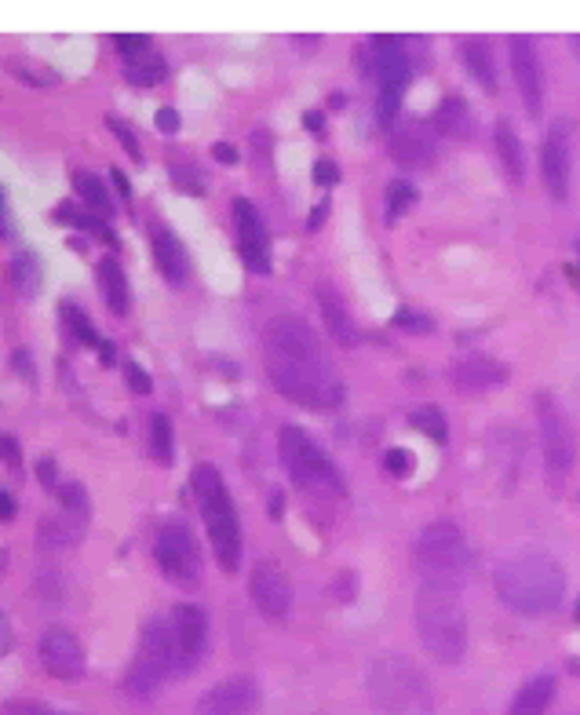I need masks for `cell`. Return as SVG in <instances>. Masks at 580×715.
Returning a JSON list of instances; mask_svg holds the SVG:
<instances>
[{
    "instance_id": "cell-1",
    "label": "cell",
    "mask_w": 580,
    "mask_h": 715,
    "mask_svg": "<svg viewBox=\"0 0 580 715\" xmlns=\"http://www.w3.org/2000/svg\"><path fill=\"white\" fill-rule=\"evenodd\" d=\"M263 362L270 384L303 409L329 413L343 405V380L322 347L318 332L303 318L281 314L263 325Z\"/></svg>"
},
{
    "instance_id": "cell-2",
    "label": "cell",
    "mask_w": 580,
    "mask_h": 715,
    "mask_svg": "<svg viewBox=\"0 0 580 715\" xmlns=\"http://www.w3.org/2000/svg\"><path fill=\"white\" fill-rule=\"evenodd\" d=\"M493 588H497L500 602L518 617H544V613L562 606L566 570L548 551H515V555L497 562Z\"/></svg>"
},
{
    "instance_id": "cell-3",
    "label": "cell",
    "mask_w": 580,
    "mask_h": 715,
    "mask_svg": "<svg viewBox=\"0 0 580 715\" xmlns=\"http://www.w3.org/2000/svg\"><path fill=\"white\" fill-rule=\"evenodd\" d=\"M416 632L438 664H456L467 653V613L460 584L424 581L416 588Z\"/></svg>"
},
{
    "instance_id": "cell-4",
    "label": "cell",
    "mask_w": 580,
    "mask_h": 715,
    "mask_svg": "<svg viewBox=\"0 0 580 715\" xmlns=\"http://www.w3.org/2000/svg\"><path fill=\"white\" fill-rule=\"evenodd\" d=\"M190 486H194V500L197 511L205 519L208 540H212V551H216V562L223 573H238L241 566V519L238 508L227 493V482L219 475V467L212 464H197L194 475H190Z\"/></svg>"
},
{
    "instance_id": "cell-5",
    "label": "cell",
    "mask_w": 580,
    "mask_h": 715,
    "mask_svg": "<svg viewBox=\"0 0 580 715\" xmlns=\"http://www.w3.org/2000/svg\"><path fill=\"white\" fill-rule=\"evenodd\" d=\"M416 570L424 573V581H446L460 584L464 573L471 570V548H467L464 529L449 519L427 522L416 537L413 548Z\"/></svg>"
},
{
    "instance_id": "cell-6",
    "label": "cell",
    "mask_w": 580,
    "mask_h": 715,
    "mask_svg": "<svg viewBox=\"0 0 580 715\" xmlns=\"http://www.w3.org/2000/svg\"><path fill=\"white\" fill-rule=\"evenodd\" d=\"M278 453H281V464H285V471L292 475L296 486L311 489V493H322V497H343V493H347V489H343V475L336 471V464L322 453V446H318L307 431H300V427H292V424L281 427Z\"/></svg>"
},
{
    "instance_id": "cell-7",
    "label": "cell",
    "mask_w": 580,
    "mask_h": 715,
    "mask_svg": "<svg viewBox=\"0 0 580 715\" xmlns=\"http://www.w3.org/2000/svg\"><path fill=\"white\" fill-rule=\"evenodd\" d=\"M537 424H540V449H544V475L551 489H562L577 464V435L562 402L555 394H537Z\"/></svg>"
},
{
    "instance_id": "cell-8",
    "label": "cell",
    "mask_w": 580,
    "mask_h": 715,
    "mask_svg": "<svg viewBox=\"0 0 580 715\" xmlns=\"http://www.w3.org/2000/svg\"><path fill=\"white\" fill-rule=\"evenodd\" d=\"M369 694L373 705L384 708L387 715H413L416 708L427 705L424 675L402 657H376L369 668Z\"/></svg>"
},
{
    "instance_id": "cell-9",
    "label": "cell",
    "mask_w": 580,
    "mask_h": 715,
    "mask_svg": "<svg viewBox=\"0 0 580 715\" xmlns=\"http://www.w3.org/2000/svg\"><path fill=\"white\" fill-rule=\"evenodd\" d=\"M172 672V639H168V617H154L143 624L139 635V650L125 675V690L135 701H150L157 694V686L165 683Z\"/></svg>"
},
{
    "instance_id": "cell-10",
    "label": "cell",
    "mask_w": 580,
    "mask_h": 715,
    "mask_svg": "<svg viewBox=\"0 0 580 715\" xmlns=\"http://www.w3.org/2000/svg\"><path fill=\"white\" fill-rule=\"evenodd\" d=\"M369 59H373L376 77V121L384 128L394 125V117L402 110V95L409 88V55H405L398 37H373L369 41Z\"/></svg>"
},
{
    "instance_id": "cell-11",
    "label": "cell",
    "mask_w": 580,
    "mask_h": 715,
    "mask_svg": "<svg viewBox=\"0 0 580 715\" xmlns=\"http://www.w3.org/2000/svg\"><path fill=\"white\" fill-rule=\"evenodd\" d=\"M154 559L157 566H161V573H165L176 588L194 591L197 584H201V544H197V537L190 533L187 522H168V526L157 533Z\"/></svg>"
},
{
    "instance_id": "cell-12",
    "label": "cell",
    "mask_w": 580,
    "mask_h": 715,
    "mask_svg": "<svg viewBox=\"0 0 580 715\" xmlns=\"http://www.w3.org/2000/svg\"><path fill=\"white\" fill-rule=\"evenodd\" d=\"M168 639H172V672L190 675L208 650V617L190 602L168 613Z\"/></svg>"
},
{
    "instance_id": "cell-13",
    "label": "cell",
    "mask_w": 580,
    "mask_h": 715,
    "mask_svg": "<svg viewBox=\"0 0 580 715\" xmlns=\"http://www.w3.org/2000/svg\"><path fill=\"white\" fill-rule=\"evenodd\" d=\"M230 216H234V230H238V249L241 260L252 274H270V230L259 216V208L252 205L249 197H234L230 205Z\"/></svg>"
},
{
    "instance_id": "cell-14",
    "label": "cell",
    "mask_w": 580,
    "mask_h": 715,
    "mask_svg": "<svg viewBox=\"0 0 580 715\" xmlns=\"http://www.w3.org/2000/svg\"><path fill=\"white\" fill-rule=\"evenodd\" d=\"M570 161H573V125L570 121H555L544 132V143H540V172H544L548 194L555 201L570 197Z\"/></svg>"
},
{
    "instance_id": "cell-15",
    "label": "cell",
    "mask_w": 580,
    "mask_h": 715,
    "mask_svg": "<svg viewBox=\"0 0 580 715\" xmlns=\"http://www.w3.org/2000/svg\"><path fill=\"white\" fill-rule=\"evenodd\" d=\"M249 591H252L256 610L263 613L267 621H285V617L292 613V584L278 562L259 559L256 566H252Z\"/></svg>"
},
{
    "instance_id": "cell-16",
    "label": "cell",
    "mask_w": 580,
    "mask_h": 715,
    "mask_svg": "<svg viewBox=\"0 0 580 715\" xmlns=\"http://www.w3.org/2000/svg\"><path fill=\"white\" fill-rule=\"evenodd\" d=\"M37 657H41V668L59 683H73L84 675V646L81 639L70 632V628H48L41 635V646H37Z\"/></svg>"
},
{
    "instance_id": "cell-17",
    "label": "cell",
    "mask_w": 580,
    "mask_h": 715,
    "mask_svg": "<svg viewBox=\"0 0 580 715\" xmlns=\"http://www.w3.org/2000/svg\"><path fill=\"white\" fill-rule=\"evenodd\" d=\"M511 73H515L518 95L526 103L529 117L544 114V66L533 37H511Z\"/></svg>"
},
{
    "instance_id": "cell-18",
    "label": "cell",
    "mask_w": 580,
    "mask_h": 715,
    "mask_svg": "<svg viewBox=\"0 0 580 715\" xmlns=\"http://www.w3.org/2000/svg\"><path fill=\"white\" fill-rule=\"evenodd\" d=\"M449 380L460 394H486L508 380V365L486 354H467L460 362L449 365Z\"/></svg>"
},
{
    "instance_id": "cell-19",
    "label": "cell",
    "mask_w": 580,
    "mask_h": 715,
    "mask_svg": "<svg viewBox=\"0 0 580 715\" xmlns=\"http://www.w3.org/2000/svg\"><path fill=\"white\" fill-rule=\"evenodd\" d=\"M252 708H256V683L245 675L223 679L197 701V715H252Z\"/></svg>"
},
{
    "instance_id": "cell-20",
    "label": "cell",
    "mask_w": 580,
    "mask_h": 715,
    "mask_svg": "<svg viewBox=\"0 0 580 715\" xmlns=\"http://www.w3.org/2000/svg\"><path fill=\"white\" fill-rule=\"evenodd\" d=\"M314 296H318V307H322V322L325 329H329V336L340 347H354L358 343V322H354L351 307H347V300H343V292L332 285V281H322L318 289H314Z\"/></svg>"
},
{
    "instance_id": "cell-21",
    "label": "cell",
    "mask_w": 580,
    "mask_h": 715,
    "mask_svg": "<svg viewBox=\"0 0 580 715\" xmlns=\"http://www.w3.org/2000/svg\"><path fill=\"white\" fill-rule=\"evenodd\" d=\"M150 245H154V260H157V267H161V274H165L172 285H183V281L190 278V256H187V249H183V241H179L168 227L154 223V230H150Z\"/></svg>"
},
{
    "instance_id": "cell-22",
    "label": "cell",
    "mask_w": 580,
    "mask_h": 715,
    "mask_svg": "<svg viewBox=\"0 0 580 715\" xmlns=\"http://www.w3.org/2000/svg\"><path fill=\"white\" fill-rule=\"evenodd\" d=\"M391 157L405 168H431L435 161V139L424 128H402L391 135Z\"/></svg>"
},
{
    "instance_id": "cell-23",
    "label": "cell",
    "mask_w": 580,
    "mask_h": 715,
    "mask_svg": "<svg viewBox=\"0 0 580 715\" xmlns=\"http://www.w3.org/2000/svg\"><path fill=\"white\" fill-rule=\"evenodd\" d=\"M95 274H99V292H103L106 307H110L117 318H125V314L132 311V289H128L125 267H121L114 256H103L99 267H95Z\"/></svg>"
},
{
    "instance_id": "cell-24",
    "label": "cell",
    "mask_w": 580,
    "mask_h": 715,
    "mask_svg": "<svg viewBox=\"0 0 580 715\" xmlns=\"http://www.w3.org/2000/svg\"><path fill=\"white\" fill-rule=\"evenodd\" d=\"M460 59H464V66L471 70V77H475L486 92H497L500 88L497 59H493V48H489L486 37H464V41H460Z\"/></svg>"
},
{
    "instance_id": "cell-25",
    "label": "cell",
    "mask_w": 580,
    "mask_h": 715,
    "mask_svg": "<svg viewBox=\"0 0 580 715\" xmlns=\"http://www.w3.org/2000/svg\"><path fill=\"white\" fill-rule=\"evenodd\" d=\"M493 146H497L500 165H504L511 183H522L526 179V150H522V139H518L515 125H511L508 117H500L497 128H493Z\"/></svg>"
},
{
    "instance_id": "cell-26",
    "label": "cell",
    "mask_w": 580,
    "mask_h": 715,
    "mask_svg": "<svg viewBox=\"0 0 580 715\" xmlns=\"http://www.w3.org/2000/svg\"><path fill=\"white\" fill-rule=\"evenodd\" d=\"M125 77L135 88H157L168 77V63L157 48H146V52H135L125 59Z\"/></svg>"
},
{
    "instance_id": "cell-27",
    "label": "cell",
    "mask_w": 580,
    "mask_h": 715,
    "mask_svg": "<svg viewBox=\"0 0 580 715\" xmlns=\"http://www.w3.org/2000/svg\"><path fill=\"white\" fill-rule=\"evenodd\" d=\"M551 701H555V679L551 675H537V679H529L515 694L511 715H544Z\"/></svg>"
},
{
    "instance_id": "cell-28",
    "label": "cell",
    "mask_w": 580,
    "mask_h": 715,
    "mask_svg": "<svg viewBox=\"0 0 580 715\" xmlns=\"http://www.w3.org/2000/svg\"><path fill=\"white\" fill-rule=\"evenodd\" d=\"M435 128L442 135H449V139H467V135L475 132V117H471L464 99L449 95L446 103L435 110Z\"/></svg>"
},
{
    "instance_id": "cell-29",
    "label": "cell",
    "mask_w": 580,
    "mask_h": 715,
    "mask_svg": "<svg viewBox=\"0 0 580 715\" xmlns=\"http://www.w3.org/2000/svg\"><path fill=\"white\" fill-rule=\"evenodd\" d=\"M84 533V522L73 519V515H48L37 529V540H41V548H70L77 544Z\"/></svg>"
},
{
    "instance_id": "cell-30",
    "label": "cell",
    "mask_w": 580,
    "mask_h": 715,
    "mask_svg": "<svg viewBox=\"0 0 580 715\" xmlns=\"http://www.w3.org/2000/svg\"><path fill=\"white\" fill-rule=\"evenodd\" d=\"M52 216L63 219V223H70V227H77V230H88V234H95V238H103L106 245H114V230L106 227V219L95 216L92 208H81V205H73V201H63V205L52 208Z\"/></svg>"
},
{
    "instance_id": "cell-31",
    "label": "cell",
    "mask_w": 580,
    "mask_h": 715,
    "mask_svg": "<svg viewBox=\"0 0 580 715\" xmlns=\"http://www.w3.org/2000/svg\"><path fill=\"white\" fill-rule=\"evenodd\" d=\"M4 70H8L15 81L30 84V88H52V84H59V73H55L52 66H44L41 59H30V55H11L8 63H4Z\"/></svg>"
},
{
    "instance_id": "cell-32",
    "label": "cell",
    "mask_w": 580,
    "mask_h": 715,
    "mask_svg": "<svg viewBox=\"0 0 580 715\" xmlns=\"http://www.w3.org/2000/svg\"><path fill=\"white\" fill-rule=\"evenodd\" d=\"M73 194L81 197L84 205L92 208L95 216H110L114 212V197L106 194L103 179L95 176V172H73Z\"/></svg>"
},
{
    "instance_id": "cell-33",
    "label": "cell",
    "mask_w": 580,
    "mask_h": 715,
    "mask_svg": "<svg viewBox=\"0 0 580 715\" xmlns=\"http://www.w3.org/2000/svg\"><path fill=\"white\" fill-rule=\"evenodd\" d=\"M59 318H63V329L70 332L73 343H81V347H92V351H99L103 347V340H99V332H95L92 318H88V311H81L77 303H63L59 307Z\"/></svg>"
},
{
    "instance_id": "cell-34",
    "label": "cell",
    "mask_w": 580,
    "mask_h": 715,
    "mask_svg": "<svg viewBox=\"0 0 580 715\" xmlns=\"http://www.w3.org/2000/svg\"><path fill=\"white\" fill-rule=\"evenodd\" d=\"M11 285H15V292L19 296H37L44 285V267L41 260L33 256V252H22V256H15V263H11Z\"/></svg>"
},
{
    "instance_id": "cell-35",
    "label": "cell",
    "mask_w": 580,
    "mask_h": 715,
    "mask_svg": "<svg viewBox=\"0 0 580 715\" xmlns=\"http://www.w3.org/2000/svg\"><path fill=\"white\" fill-rule=\"evenodd\" d=\"M409 424L420 431V435H427L431 442H446L449 438V427H446V413L438 409V405H416L413 413H409Z\"/></svg>"
},
{
    "instance_id": "cell-36",
    "label": "cell",
    "mask_w": 580,
    "mask_h": 715,
    "mask_svg": "<svg viewBox=\"0 0 580 715\" xmlns=\"http://www.w3.org/2000/svg\"><path fill=\"white\" fill-rule=\"evenodd\" d=\"M150 453L161 467L172 464V456H176V442H172V420L165 413H154L150 416Z\"/></svg>"
},
{
    "instance_id": "cell-37",
    "label": "cell",
    "mask_w": 580,
    "mask_h": 715,
    "mask_svg": "<svg viewBox=\"0 0 580 715\" xmlns=\"http://www.w3.org/2000/svg\"><path fill=\"white\" fill-rule=\"evenodd\" d=\"M413 205H416L413 183H405V179H394V183H387V194H384L387 223H398V219H402Z\"/></svg>"
},
{
    "instance_id": "cell-38",
    "label": "cell",
    "mask_w": 580,
    "mask_h": 715,
    "mask_svg": "<svg viewBox=\"0 0 580 715\" xmlns=\"http://www.w3.org/2000/svg\"><path fill=\"white\" fill-rule=\"evenodd\" d=\"M168 176L176 183L183 194H205V176L197 172L194 161H183V157H172V165H168Z\"/></svg>"
},
{
    "instance_id": "cell-39",
    "label": "cell",
    "mask_w": 580,
    "mask_h": 715,
    "mask_svg": "<svg viewBox=\"0 0 580 715\" xmlns=\"http://www.w3.org/2000/svg\"><path fill=\"white\" fill-rule=\"evenodd\" d=\"M59 500H63L66 515H73V519H81V522L92 519V500H88L81 482H63V486H59Z\"/></svg>"
},
{
    "instance_id": "cell-40",
    "label": "cell",
    "mask_w": 580,
    "mask_h": 715,
    "mask_svg": "<svg viewBox=\"0 0 580 715\" xmlns=\"http://www.w3.org/2000/svg\"><path fill=\"white\" fill-rule=\"evenodd\" d=\"M106 128L117 135V143L125 146V154L132 157V161H143V146H139V139H135V132H132V125H128V121H121L117 114H110V117H106Z\"/></svg>"
},
{
    "instance_id": "cell-41",
    "label": "cell",
    "mask_w": 580,
    "mask_h": 715,
    "mask_svg": "<svg viewBox=\"0 0 580 715\" xmlns=\"http://www.w3.org/2000/svg\"><path fill=\"white\" fill-rule=\"evenodd\" d=\"M0 715H70V712H55L44 701H30V697H11L0 705Z\"/></svg>"
},
{
    "instance_id": "cell-42",
    "label": "cell",
    "mask_w": 580,
    "mask_h": 715,
    "mask_svg": "<svg viewBox=\"0 0 580 715\" xmlns=\"http://www.w3.org/2000/svg\"><path fill=\"white\" fill-rule=\"evenodd\" d=\"M413 467H416V460H413V453H409V449H387L384 453V471L391 478H409L413 475Z\"/></svg>"
},
{
    "instance_id": "cell-43",
    "label": "cell",
    "mask_w": 580,
    "mask_h": 715,
    "mask_svg": "<svg viewBox=\"0 0 580 715\" xmlns=\"http://www.w3.org/2000/svg\"><path fill=\"white\" fill-rule=\"evenodd\" d=\"M114 48L121 59H128V55H135V52H146V48H150V37H143V33H117Z\"/></svg>"
},
{
    "instance_id": "cell-44",
    "label": "cell",
    "mask_w": 580,
    "mask_h": 715,
    "mask_svg": "<svg viewBox=\"0 0 580 715\" xmlns=\"http://www.w3.org/2000/svg\"><path fill=\"white\" fill-rule=\"evenodd\" d=\"M394 325H398V329H409V332H431V329H435V325H431V318L409 311V307H402V311L394 314Z\"/></svg>"
},
{
    "instance_id": "cell-45",
    "label": "cell",
    "mask_w": 580,
    "mask_h": 715,
    "mask_svg": "<svg viewBox=\"0 0 580 715\" xmlns=\"http://www.w3.org/2000/svg\"><path fill=\"white\" fill-rule=\"evenodd\" d=\"M121 373H125L128 387H132L135 394H150V391H154V384H150V376H146L143 369H139V365H135V362H125V369H121Z\"/></svg>"
},
{
    "instance_id": "cell-46",
    "label": "cell",
    "mask_w": 580,
    "mask_h": 715,
    "mask_svg": "<svg viewBox=\"0 0 580 715\" xmlns=\"http://www.w3.org/2000/svg\"><path fill=\"white\" fill-rule=\"evenodd\" d=\"M154 125H157V132L176 135V132H179V125H183V117H179L176 106H161V110H157V117H154Z\"/></svg>"
},
{
    "instance_id": "cell-47",
    "label": "cell",
    "mask_w": 580,
    "mask_h": 715,
    "mask_svg": "<svg viewBox=\"0 0 580 715\" xmlns=\"http://www.w3.org/2000/svg\"><path fill=\"white\" fill-rule=\"evenodd\" d=\"M354 591H358V577H354V570H343L340 577H336V584H332V595L340 602H351Z\"/></svg>"
},
{
    "instance_id": "cell-48",
    "label": "cell",
    "mask_w": 580,
    "mask_h": 715,
    "mask_svg": "<svg viewBox=\"0 0 580 715\" xmlns=\"http://www.w3.org/2000/svg\"><path fill=\"white\" fill-rule=\"evenodd\" d=\"M37 478H41V486L48 489V493H59V475H55L52 456H41V460H37Z\"/></svg>"
},
{
    "instance_id": "cell-49",
    "label": "cell",
    "mask_w": 580,
    "mask_h": 715,
    "mask_svg": "<svg viewBox=\"0 0 580 715\" xmlns=\"http://www.w3.org/2000/svg\"><path fill=\"white\" fill-rule=\"evenodd\" d=\"M336 179H340L336 161H318V165H314V183H318V187H336Z\"/></svg>"
},
{
    "instance_id": "cell-50",
    "label": "cell",
    "mask_w": 580,
    "mask_h": 715,
    "mask_svg": "<svg viewBox=\"0 0 580 715\" xmlns=\"http://www.w3.org/2000/svg\"><path fill=\"white\" fill-rule=\"evenodd\" d=\"M0 460L8 467H22V449L11 435H0Z\"/></svg>"
},
{
    "instance_id": "cell-51",
    "label": "cell",
    "mask_w": 580,
    "mask_h": 715,
    "mask_svg": "<svg viewBox=\"0 0 580 715\" xmlns=\"http://www.w3.org/2000/svg\"><path fill=\"white\" fill-rule=\"evenodd\" d=\"M11 365H15V373H19V380H33V358L26 351H15L11 354Z\"/></svg>"
},
{
    "instance_id": "cell-52",
    "label": "cell",
    "mask_w": 580,
    "mask_h": 715,
    "mask_svg": "<svg viewBox=\"0 0 580 715\" xmlns=\"http://www.w3.org/2000/svg\"><path fill=\"white\" fill-rule=\"evenodd\" d=\"M110 179H114V190H117V197L125 201V205H132V183H128V176L121 172V168H114L110 172Z\"/></svg>"
},
{
    "instance_id": "cell-53",
    "label": "cell",
    "mask_w": 580,
    "mask_h": 715,
    "mask_svg": "<svg viewBox=\"0 0 580 715\" xmlns=\"http://www.w3.org/2000/svg\"><path fill=\"white\" fill-rule=\"evenodd\" d=\"M212 157H216L219 165H234V161H238V150L230 143H212Z\"/></svg>"
},
{
    "instance_id": "cell-54",
    "label": "cell",
    "mask_w": 580,
    "mask_h": 715,
    "mask_svg": "<svg viewBox=\"0 0 580 715\" xmlns=\"http://www.w3.org/2000/svg\"><path fill=\"white\" fill-rule=\"evenodd\" d=\"M15 511H19V504H15V497L0 489V522H11V519H15Z\"/></svg>"
},
{
    "instance_id": "cell-55",
    "label": "cell",
    "mask_w": 580,
    "mask_h": 715,
    "mask_svg": "<svg viewBox=\"0 0 580 715\" xmlns=\"http://www.w3.org/2000/svg\"><path fill=\"white\" fill-rule=\"evenodd\" d=\"M11 650V624H8V617L0 613V657Z\"/></svg>"
},
{
    "instance_id": "cell-56",
    "label": "cell",
    "mask_w": 580,
    "mask_h": 715,
    "mask_svg": "<svg viewBox=\"0 0 580 715\" xmlns=\"http://www.w3.org/2000/svg\"><path fill=\"white\" fill-rule=\"evenodd\" d=\"M11 227H8V201H4V190H0V238H8Z\"/></svg>"
},
{
    "instance_id": "cell-57",
    "label": "cell",
    "mask_w": 580,
    "mask_h": 715,
    "mask_svg": "<svg viewBox=\"0 0 580 715\" xmlns=\"http://www.w3.org/2000/svg\"><path fill=\"white\" fill-rule=\"evenodd\" d=\"M303 125L311 128V132H322V128H325V117H322V114H314V110H311V114L303 117Z\"/></svg>"
},
{
    "instance_id": "cell-58",
    "label": "cell",
    "mask_w": 580,
    "mask_h": 715,
    "mask_svg": "<svg viewBox=\"0 0 580 715\" xmlns=\"http://www.w3.org/2000/svg\"><path fill=\"white\" fill-rule=\"evenodd\" d=\"M570 278L577 281V292H580V241H577V267L570 270Z\"/></svg>"
},
{
    "instance_id": "cell-59",
    "label": "cell",
    "mask_w": 580,
    "mask_h": 715,
    "mask_svg": "<svg viewBox=\"0 0 580 715\" xmlns=\"http://www.w3.org/2000/svg\"><path fill=\"white\" fill-rule=\"evenodd\" d=\"M570 44H573V48H577V55H580V33H573V37H570Z\"/></svg>"
}]
</instances>
